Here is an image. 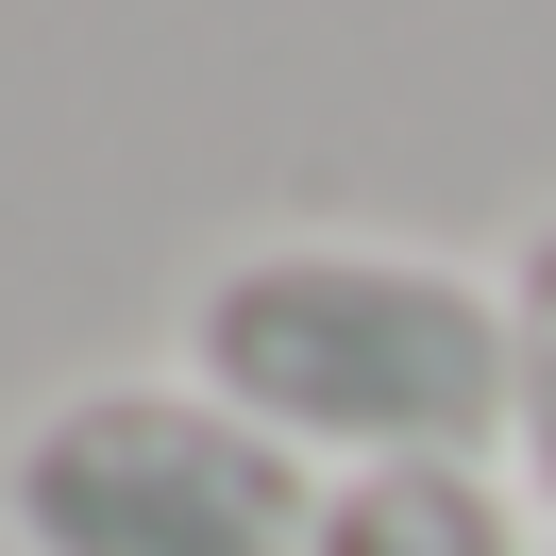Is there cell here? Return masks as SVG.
Listing matches in <instances>:
<instances>
[{"label": "cell", "instance_id": "obj_4", "mask_svg": "<svg viewBox=\"0 0 556 556\" xmlns=\"http://www.w3.org/2000/svg\"><path fill=\"white\" fill-rule=\"evenodd\" d=\"M489 287H506V489L556 522V203L522 219V253Z\"/></svg>", "mask_w": 556, "mask_h": 556}, {"label": "cell", "instance_id": "obj_2", "mask_svg": "<svg viewBox=\"0 0 556 556\" xmlns=\"http://www.w3.org/2000/svg\"><path fill=\"white\" fill-rule=\"evenodd\" d=\"M0 540L17 556H304L320 472L253 439L219 388H68L0 439Z\"/></svg>", "mask_w": 556, "mask_h": 556}, {"label": "cell", "instance_id": "obj_3", "mask_svg": "<svg viewBox=\"0 0 556 556\" xmlns=\"http://www.w3.org/2000/svg\"><path fill=\"white\" fill-rule=\"evenodd\" d=\"M304 556H556V540H522L506 472H354V489H320Z\"/></svg>", "mask_w": 556, "mask_h": 556}, {"label": "cell", "instance_id": "obj_1", "mask_svg": "<svg viewBox=\"0 0 556 556\" xmlns=\"http://www.w3.org/2000/svg\"><path fill=\"white\" fill-rule=\"evenodd\" d=\"M186 388L354 472H506V287L371 237H253L186 287Z\"/></svg>", "mask_w": 556, "mask_h": 556}]
</instances>
